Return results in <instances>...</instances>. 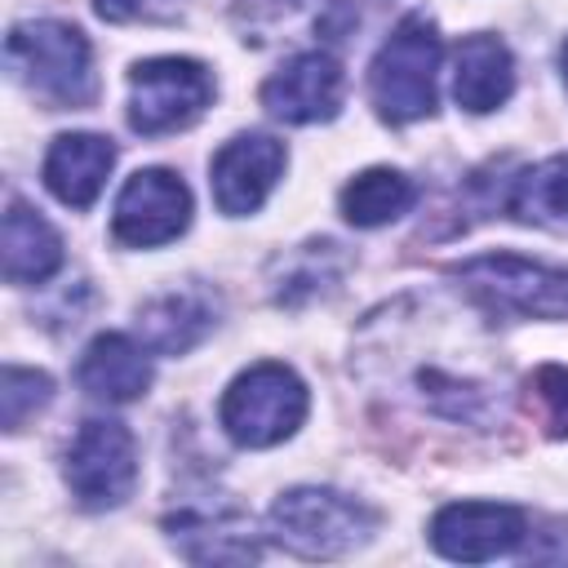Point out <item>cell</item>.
<instances>
[{
  "instance_id": "6da1fadb",
  "label": "cell",
  "mask_w": 568,
  "mask_h": 568,
  "mask_svg": "<svg viewBox=\"0 0 568 568\" xmlns=\"http://www.w3.org/2000/svg\"><path fill=\"white\" fill-rule=\"evenodd\" d=\"M4 58L18 84L49 106L93 102V49L71 22H18L4 40Z\"/></svg>"
},
{
  "instance_id": "7a4b0ae2",
  "label": "cell",
  "mask_w": 568,
  "mask_h": 568,
  "mask_svg": "<svg viewBox=\"0 0 568 568\" xmlns=\"http://www.w3.org/2000/svg\"><path fill=\"white\" fill-rule=\"evenodd\" d=\"M439 31L430 18L408 13L386 44L377 49L368 67V89L373 106L390 124H408L435 111V71H439Z\"/></svg>"
},
{
  "instance_id": "3957f363",
  "label": "cell",
  "mask_w": 568,
  "mask_h": 568,
  "mask_svg": "<svg viewBox=\"0 0 568 568\" xmlns=\"http://www.w3.org/2000/svg\"><path fill=\"white\" fill-rule=\"evenodd\" d=\"M377 528V515L333 488H288L271 506V537L302 559H337L364 546Z\"/></svg>"
},
{
  "instance_id": "277c9868",
  "label": "cell",
  "mask_w": 568,
  "mask_h": 568,
  "mask_svg": "<svg viewBox=\"0 0 568 568\" xmlns=\"http://www.w3.org/2000/svg\"><path fill=\"white\" fill-rule=\"evenodd\" d=\"M226 435L244 448H271L280 439H288L302 417H306V386L293 368L284 364H253L244 368L226 395H222V408H217Z\"/></svg>"
},
{
  "instance_id": "5b68a950",
  "label": "cell",
  "mask_w": 568,
  "mask_h": 568,
  "mask_svg": "<svg viewBox=\"0 0 568 568\" xmlns=\"http://www.w3.org/2000/svg\"><path fill=\"white\" fill-rule=\"evenodd\" d=\"M462 288L497 315L555 320L568 315V266H546L519 253H484L453 271Z\"/></svg>"
},
{
  "instance_id": "8992f818",
  "label": "cell",
  "mask_w": 568,
  "mask_h": 568,
  "mask_svg": "<svg viewBox=\"0 0 568 568\" xmlns=\"http://www.w3.org/2000/svg\"><path fill=\"white\" fill-rule=\"evenodd\" d=\"M213 102V75L195 58H146L129 71V124L146 138L178 133Z\"/></svg>"
},
{
  "instance_id": "52a82bcc",
  "label": "cell",
  "mask_w": 568,
  "mask_h": 568,
  "mask_svg": "<svg viewBox=\"0 0 568 568\" xmlns=\"http://www.w3.org/2000/svg\"><path fill=\"white\" fill-rule=\"evenodd\" d=\"M67 484L84 510L120 506L138 484V448L129 426L111 417H89L67 448Z\"/></svg>"
},
{
  "instance_id": "ba28073f",
  "label": "cell",
  "mask_w": 568,
  "mask_h": 568,
  "mask_svg": "<svg viewBox=\"0 0 568 568\" xmlns=\"http://www.w3.org/2000/svg\"><path fill=\"white\" fill-rule=\"evenodd\" d=\"M186 222H191V191L169 169H138L120 186L115 213H111V231L129 248L169 244L186 231Z\"/></svg>"
},
{
  "instance_id": "9c48e42d",
  "label": "cell",
  "mask_w": 568,
  "mask_h": 568,
  "mask_svg": "<svg viewBox=\"0 0 568 568\" xmlns=\"http://www.w3.org/2000/svg\"><path fill=\"white\" fill-rule=\"evenodd\" d=\"M528 537V519L519 506L506 501H453L430 519V546L444 559L484 564L510 555Z\"/></svg>"
},
{
  "instance_id": "30bf717a",
  "label": "cell",
  "mask_w": 568,
  "mask_h": 568,
  "mask_svg": "<svg viewBox=\"0 0 568 568\" xmlns=\"http://www.w3.org/2000/svg\"><path fill=\"white\" fill-rule=\"evenodd\" d=\"M262 106L284 124H320L342 106V67L333 53L311 49L288 58L262 84Z\"/></svg>"
},
{
  "instance_id": "8fae6325",
  "label": "cell",
  "mask_w": 568,
  "mask_h": 568,
  "mask_svg": "<svg viewBox=\"0 0 568 568\" xmlns=\"http://www.w3.org/2000/svg\"><path fill=\"white\" fill-rule=\"evenodd\" d=\"M284 142L271 133H240L213 155V200L222 213H257L284 173Z\"/></svg>"
},
{
  "instance_id": "7c38bea8",
  "label": "cell",
  "mask_w": 568,
  "mask_h": 568,
  "mask_svg": "<svg viewBox=\"0 0 568 568\" xmlns=\"http://www.w3.org/2000/svg\"><path fill=\"white\" fill-rule=\"evenodd\" d=\"M115 164V146L102 133H62L44 155V186L67 209H89Z\"/></svg>"
},
{
  "instance_id": "4fadbf2b",
  "label": "cell",
  "mask_w": 568,
  "mask_h": 568,
  "mask_svg": "<svg viewBox=\"0 0 568 568\" xmlns=\"http://www.w3.org/2000/svg\"><path fill=\"white\" fill-rule=\"evenodd\" d=\"M75 382L93 399L129 404V399L146 395V386H151V355H146V346H138L124 333H98L80 355Z\"/></svg>"
},
{
  "instance_id": "5bb4252c",
  "label": "cell",
  "mask_w": 568,
  "mask_h": 568,
  "mask_svg": "<svg viewBox=\"0 0 568 568\" xmlns=\"http://www.w3.org/2000/svg\"><path fill=\"white\" fill-rule=\"evenodd\" d=\"M515 89V62L510 49L497 36H466L453 58V98L457 106L484 115L497 111Z\"/></svg>"
},
{
  "instance_id": "9a60e30c",
  "label": "cell",
  "mask_w": 568,
  "mask_h": 568,
  "mask_svg": "<svg viewBox=\"0 0 568 568\" xmlns=\"http://www.w3.org/2000/svg\"><path fill=\"white\" fill-rule=\"evenodd\" d=\"M213 315H217V306H213V297L204 288H178V293H164L151 306H142L138 328H142V342L151 351L182 355L217 324Z\"/></svg>"
},
{
  "instance_id": "2e32d148",
  "label": "cell",
  "mask_w": 568,
  "mask_h": 568,
  "mask_svg": "<svg viewBox=\"0 0 568 568\" xmlns=\"http://www.w3.org/2000/svg\"><path fill=\"white\" fill-rule=\"evenodd\" d=\"M62 266L58 231L22 200H9L4 213V280L9 284H40Z\"/></svg>"
},
{
  "instance_id": "e0dca14e",
  "label": "cell",
  "mask_w": 568,
  "mask_h": 568,
  "mask_svg": "<svg viewBox=\"0 0 568 568\" xmlns=\"http://www.w3.org/2000/svg\"><path fill=\"white\" fill-rule=\"evenodd\" d=\"M506 209L519 222L532 226H550V231H568V151L541 160L537 169L519 173L510 182V200Z\"/></svg>"
},
{
  "instance_id": "ac0fdd59",
  "label": "cell",
  "mask_w": 568,
  "mask_h": 568,
  "mask_svg": "<svg viewBox=\"0 0 568 568\" xmlns=\"http://www.w3.org/2000/svg\"><path fill=\"white\" fill-rule=\"evenodd\" d=\"M169 532H173L178 550L195 564H248V559H257V541L240 519L173 515Z\"/></svg>"
},
{
  "instance_id": "d6986e66",
  "label": "cell",
  "mask_w": 568,
  "mask_h": 568,
  "mask_svg": "<svg viewBox=\"0 0 568 568\" xmlns=\"http://www.w3.org/2000/svg\"><path fill=\"white\" fill-rule=\"evenodd\" d=\"M413 200L417 191L399 169H364L342 186V213L355 226H386L399 213H408Z\"/></svg>"
},
{
  "instance_id": "ffe728a7",
  "label": "cell",
  "mask_w": 568,
  "mask_h": 568,
  "mask_svg": "<svg viewBox=\"0 0 568 568\" xmlns=\"http://www.w3.org/2000/svg\"><path fill=\"white\" fill-rule=\"evenodd\" d=\"M49 395H53V382H49L44 373L9 364L4 377H0V413H4V430H22V422H27L36 408L49 404Z\"/></svg>"
},
{
  "instance_id": "44dd1931",
  "label": "cell",
  "mask_w": 568,
  "mask_h": 568,
  "mask_svg": "<svg viewBox=\"0 0 568 568\" xmlns=\"http://www.w3.org/2000/svg\"><path fill=\"white\" fill-rule=\"evenodd\" d=\"M528 404L541 417L546 435L568 439V368L564 364H541L528 377Z\"/></svg>"
},
{
  "instance_id": "7402d4cb",
  "label": "cell",
  "mask_w": 568,
  "mask_h": 568,
  "mask_svg": "<svg viewBox=\"0 0 568 568\" xmlns=\"http://www.w3.org/2000/svg\"><path fill=\"white\" fill-rule=\"evenodd\" d=\"M93 9L106 22H169L178 18L182 0H93Z\"/></svg>"
},
{
  "instance_id": "603a6c76",
  "label": "cell",
  "mask_w": 568,
  "mask_h": 568,
  "mask_svg": "<svg viewBox=\"0 0 568 568\" xmlns=\"http://www.w3.org/2000/svg\"><path fill=\"white\" fill-rule=\"evenodd\" d=\"M559 67H564V80H568V40H564V49H559Z\"/></svg>"
},
{
  "instance_id": "cb8c5ba5",
  "label": "cell",
  "mask_w": 568,
  "mask_h": 568,
  "mask_svg": "<svg viewBox=\"0 0 568 568\" xmlns=\"http://www.w3.org/2000/svg\"><path fill=\"white\" fill-rule=\"evenodd\" d=\"M262 4H293V0H262Z\"/></svg>"
}]
</instances>
